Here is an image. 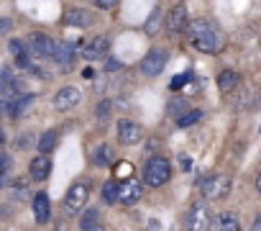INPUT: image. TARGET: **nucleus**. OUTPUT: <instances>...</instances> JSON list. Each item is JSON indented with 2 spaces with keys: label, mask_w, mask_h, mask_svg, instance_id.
Returning <instances> with one entry per match:
<instances>
[{
  "label": "nucleus",
  "mask_w": 261,
  "mask_h": 231,
  "mask_svg": "<svg viewBox=\"0 0 261 231\" xmlns=\"http://www.w3.org/2000/svg\"><path fill=\"white\" fill-rule=\"evenodd\" d=\"M185 29H187V36H190V41H192V47H195L197 52H205V54H215V52H218V47H220V34H218V29H215L210 21L200 18V21L187 24Z\"/></svg>",
  "instance_id": "1"
},
{
  "label": "nucleus",
  "mask_w": 261,
  "mask_h": 231,
  "mask_svg": "<svg viewBox=\"0 0 261 231\" xmlns=\"http://www.w3.org/2000/svg\"><path fill=\"white\" fill-rule=\"evenodd\" d=\"M169 177H172V167H169V162H167L164 157H151V159L146 162V167H144V182H146V185L159 188V185H164Z\"/></svg>",
  "instance_id": "2"
},
{
  "label": "nucleus",
  "mask_w": 261,
  "mask_h": 231,
  "mask_svg": "<svg viewBox=\"0 0 261 231\" xmlns=\"http://www.w3.org/2000/svg\"><path fill=\"white\" fill-rule=\"evenodd\" d=\"M230 193V180L225 175H210L202 180V195L210 198V200H218V198H228Z\"/></svg>",
  "instance_id": "3"
},
{
  "label": "nucleus",
  "mask_w": 261,
  "mask_h": 231,
  "mask_svg": "<svg viewBox=\"0 0 261 231\" xmlns=\"http://www.w3.org/2000/svg\"><path fill=\"white\" fill-rule=\"evenodd\" d=\"M167 59H169V52H167V49H151V52L144 57V62H141V72H144L146 77H156V75H162V70L167 67Z\"/></svg>",
  "instance_id": "4"
},
{
  "label": "nucleus",
  "mask_w": 261,
  "mask_h": 231,
  "mask_svg": "<svg viewBox=\"0 0 261 231\" xmlns=\"http://www.w3.org/2000/svg\"><path fill=\"white\" fill-rule=\"evenodd\" d=\"M87 198H90V188H87L85 182L72 185L69 193H67V198H64V213H67V216H74V213L87 203Z\"/></svg>",
  "instance_id": "5"
},
{
  "label": "nucleus",
  "mask_w": 261,
  "mask_h": 231,
  "mask_svg": "<svg viewBox=\"0 0 261 231\" xmlns=\"http://www.w3.org/2000/svg\"><path fill=\"white\" fill-rule=\"evenodd\" d=\"M141 195H144V185H141L136 177H128V180H123V182L118 185V200H120L123 205L139 203Z\"/></svg>",
  "instance_id": "6"
},
{
  "label": "nucleus",
  "mask_w": 261,
  "mask_h": 231,
  "mask_svg": "<svg viewBox=\"0 0 261 231\" xmlns=\"http://www.w3.org/2000/svg\"><path fill=\"white\" fill-rule=\"evenodd\" d=\"M187 226H190L192 231H202V228L210 226V211H207L205 203H195V205L190 208V213H187Z\"/></svg>",
  "instance_id": "7"
},
{
  "label": "nucleus",
  "mask_w": 261,
  "mask_h": 231,
  "mask_svg": "<svg viewBox=\"0 0 261 231\" xmlns=\"http://www.w3.org/2000/svg\"><path fill=\"white\" fill-rule=\"evenodd\" d=\"M54 39L51 36H46V34H31V39H29V47H31V54H36V57H41V59H46V57H51V52H54Z\"/></svg>",
  "instance_id": "8"
},
{
  "label": "nucleus",
  "mask_w": 261,
  "mask_h": 231,
  "mask_svg": "<svg viewBox=\"0 0 261 231\" xmlns=\"http://www.w3.org/2000/svg\"><path fill=\"white\" fill-rule=\"evenodd\" d=\"M118 139H120V144H139V139H141V126L136 124V121H128V119H123V121H118Z\"/></svg>",
  "instance_id": "9"
},
{
  "label": "nucleus",
  "mask_w": 261,
  "mask_h": 231,
  "mask_svg": "<svg viewBox=\"0 0 261 231\" xmlns=\"http://www.w3.org/2000/svg\"><path fill=\"white\" fill-rule=\"evenodd\" d=\"M80 98H82V93L77 87H62L54 98V108L57 110H72L80 103Z\"/></svg>",
  "instance_id": "10"
},
{
  "label": "nucleus",
  "mask_w": 261,
  "mask_h": 231,
  "mask_svg": "<svg viewBox=\"0 0 261 231\" xmlns=\"http://www.w3.org/2000/svg\"><path fill=\"white\" fill-rule=\"evenodd\" d=\"M108 47H110V39H108V36H95V39L85 47L82 57H85L87 62H95V59H100V57L108 54Z\"/></svg>",
  "instance_id": "11"
},
{
  "label": "nucleus",
  "mask_w": 261,
  "mask_h": 231,
  "mask_svg": "<svg viewBox=\"0 0 261 231\" xmlns=\"http://www.w3.org/2000/svg\"><path fill=\"white\" fill-rule=\"evenodd\" d=\"M31 208H34L36 223H46L51 218V203H49V195L46 193H36L34 200H31Z\"/></svg>",
  "instance_id": "12"
},
{
  "label": "nucleus",
  "mask_w": 261,
  "mask_h": 231,
  "mask_svg": "<svg viewBox=\"0 0 261 231\" xmlns=\"http://www.w3.org/2000/svg\"><path fill=\"white\" fill-rule=\"evenodd\" d=\"M185 26H187V8L182 3H177L167 16V29L172 34H179V31H185Z\"/></svg>",
  "instance_id": "13"
},
{
  "label": "nucleus",
  "mask_w": 261,
  "mask_h": 231,
  "mask_svg": "<svg viewBox=\"0 0 261 231\" xmlns=\"http://www.w3.org/2000/svg\"><path fill=\"white\" fill-rule=\"evenodd\" d=\"M210 223H213V228H218V231H238V228H241V221H238V216H236L233 211L218 213Z\"/></svg>",
  "instance_id": "14"
},
{
  "label": "nucleus",
  "mask_w": 261,
  "mask_h": 231,
  "mask_svg": "<svg viewBox=\"0 0 261 231\" xmlns=\"http://www.w3.org/2000/svg\"><path fill=\"white\" fill-rule=\"evenodd\" d=\"M49 172H51V159H49L46 154L31 159V165H29V175H31L34 180H46Z\"/></svg>",
  "instance_id": "15"
},
{
  "label": "nucleus",
  "mask_w": 261,
  "mask_h": 231,
  "mask_svg": "<svg viewBox=\"0 0 261 231\" xmlns=\"http://www.w3.org/2000/svg\"><path fill=\"white\" fill-rule=\"evenodd\" d=\"M113 162H115V152H113L110 144L95 147V152H92V165H95V167H110Z\"/></svg>",
  "instance_id": "16"
},
{
  "label": "nucleus",
  "mask_w": 261,
  "mask_h": 231,
  "mask_svg": "<svg viewBox=\"0 0 261 231\" xmlns=\"http://www.w3.org/2000/svg\"><path fill=\"white\" fill-rule=\"evenodd\" d=\"M67 24L77 26V29H87V26H92V13L85 11V8H72L67 13Z\"/></svg>",
  "instance_id": "17"
},
{
  "label": "nucleus",
  "mask_w": 261,
  "mask_h": 231,
  "mask_svg": "<svg viewBox=\"0 0 261 231\" xmlns=\"http://www.w3.org/2000/svg\"><path fill=\"white\" fill-rule=\"evenodd\" d=\"M72 57H74V44H62V41H57V44H54L51 59H57L59 64H69V62H72Z\"/></svg>",
  "instance_id": "18"
},
{
  "label": "nucleus",
  "mask_w": 261,
  "mask_h": 231,
  "mask_svg": "<svg viewBox=\"0 0 261 231\" xmlns=\"http://www.w3.org/2000/svg\"><path fill=\"white\" fill-rule=\"evenodd\" d=\"M100 218H102L100 211H97V208H90V211H85V216L80 218V228H85V231H95V228L102 226Z\"/></svg>",
  "instance_id": "19"
},
{
  "label": "nucleus",
  "mask_w": 261,
  "mask_h": 231,
  "mask_svg": "<svg viewBox=\"0 0 261 231\" xmlns=\"http://www.w3.org/2000/svg\"><path fill=\"white\" fill-rule=\"evenodd\" d=\"M8 49H11V54H13V59H16V64H18V67H29V64H31V62H29V54H26V47H23V41H18V39H11Z\"/></svg>",
  "instance_id": "20"
},
{
  "label": "nucleus",
  "mask_w": 261,
  "mask_h": 231,
  "mask_svg": "<svg viewBox=\"0 0 261 231\" xmlns=\"http://www.w3.org/2000/svg\"><path fill=\"white\" fill-rule=\"evenodd\" d=\"M236 85H238V75H236L233 70H223V72L218 75V87H220V93H230Z\"/></svg>",
  "instance_id": "21"
},
{
  "label": "nucleus",
  "mask_w": 261,
  "mask_h": 231,
  "mask_svg": "<svg viewBox=\"0 0 261 231\" xmlns=\"http://www.w3.org/2000/svg\"><path fill=\"white\" fill-rule=\"evenodd\" d=\"M34 103V95L31 93H23V95H18V100H16V105H11V115L13 119H18V115H23V110L29 108Z\"/></svg>",
  "instance_id": "22"
},
{
  "label": "nucleus",
  "mask_w": 261,
  "mask_h": 231,
  "mask_svg": "<svg viewBox=\"0 0 261 231\" xmlns=\"http://www.w3.org/2000/svg\"><path fill=\"white\" fill-rule=\"evenodd\" d=\"M36 147H39V152H41V154H49V152L57 147V131H46V134L36 142Z\"/></svg>",
  "instance_id": "23"
},
{
  "label": "nucleus",
  "mask_w": 261,
  "mask_h": 231,
  "mask_svg": "<svg viewBox=\"0 0 261 231\" xmlns=\"http://www.w3.org/2000/svg\"><path fill=\"white\" fill-rule=\"evenodd\" d=\"M110 110H113V103H110V100H100V103H97V108H95L97 124H105V121L110 119Z\"/></svg>",
  "instance_id": "24"
},
{
  "label": "nucleus",
  "mask_w": 261,
  "mask_h": 231,
  "mask_svg": "<svg viewBox=\"0 0 261 231\" xmlns=\"http://www.w3.org/2000/svg\"><path fill=\"white\" fill-rule=\"evenodd\" d=\"M202 119V110H187L185 115H177V124L179 126H192V124H197Z\"/></svg>",
  "instance_id": "25"
},
{
  "label": "nucleus",
  "mask_w": 261,
  "mask_h": 231,
  "mask_svg": "<svg viewBox=\"0 0 261 231\" xmlns=\"http://www.w3.org/2000/svg\"><path fill=\"white\" fill-rule=\"evenodd\" d=\"M102 200H105V203H115V200H118V182L110 180V182L102 185Z\"/></svg>",
  "instance_id": "26"
},
{
  "label": "nucleus",
  "mask_w": 261,
  "mask_h": 231,
  "mask_svg": "<svg viewBox=\"0 0 261 231\" xmlns=\"http://www.w3.org/2000/svg\"><path fill=\"white\" fill-rule=\"evenodd\" d=\"M159 13H162V11L156 8V11L149 16V21H146V34H154V31H156V26H159Z\"/></svg>",
  "instance_id": "27"
},
{
  "label": "nucleus",
  "mask_w": 261,
  "mask_h": 231,
  "mask_svg": "<svg viewBox=\"0 0 261 231\" xmlns=\"http://www.w3.org/2000/svg\"><path fill=\"white\" fill-rule=\"evenodd\" d=\"M185 108H187V103H185V100H179V98H174V100L169 103V115H177V113H185Z\"/></svg>",
  "instance_id": "28"
},
{
  "label": "nucleus",
  "mask_w": 261,
  "mask_h": 231,
  "mask_svg": "<svg viewBox=\"0 0 261 231\" xmlns=\"http://www.w3.org/2000/svg\"><path fill=\"white\" fill-rule=\"evenodd\" d=\"M13 198H16V200H23V198H29V185H26V182H18V185L13 188Z\"/></svg>",
  "instance_id": "29"
},
{
  "label": "nucleus",
  "mask_w": 261,
  "mask_h": 231,
  "mask_svg": "<svg viewBox=\"0 0 261 231\" xmlns=\"http://www.w3.org/2000/svg\"><path fill=\"white\" fill-rule=\"evenodd\" d=\"M190 80H192V72H185L182 77H174V80H172V90H179V87H182L185 82H190Z\"/></svg>",
  "instance_id": "30"
},
{
  "label": "nucleus",
  "mask_w": 261,
  "mask_h": 231,
  "mask_svg": "<svg viewBox=\"0 0 261 231\" xmlns=\"http://www.w3.org/2000/svg\"><path fill=\"white\" fill-rule=\"evenodd\" d=\"M31 142H34L31 134H21V139L16 142V149H26V147H31Z\"/></svg>",
  "instance_id": "31"
},
{
  "label": "nucleus",
  "mask_w": 261,
  "mask_h": 231,
  "mask_svg": "<svg viewBox=\"0 0 261 231\" xmlns=\"http://www.w3.org/2000/svg\"><path fill=\"white\" fill-rule=\"evenodd\" d=\"M8 170H11V157L0 154V172H8Z\"/></svg>",
  "instance_id": "32"
},
{
  "label": "nucleus",
  "mask_w": 261,
  "mask_h": 231,
  "mask_svg": "<svg viewBox=\"0 0 261 231\" xmlns=\"http://www.w3.org/2000/svg\"><path fill=\"white\" fill-rule=\"evenodd\" d=\"M3 115H11V103L0 98V119H3Z\"/></svg>",
  "instance_id": "33"
},
{
  "label": "nucleus",
  "mask_w": 261,
  "mask_h": 231,
  "mask_svg": "<svg viewBox=\"0 0 261 231\" xmlns=\"http://www.w3.org/2000/svg\"><path fill=\"white\" fill-rule=\"evenodd\" d=\"M95 3H97V8H102V11H108V8H113V6L118 3V0H95Z\"/></svg>",
  "instance_id": "34"
},
{
  "label": "nucleus",
  "mask_w": 261,
  "mask_h": 231,
  "mask_svg": "<svg viewBox=\"0 0 261 231\" xmlns=\"http://www.w3.org/2000/svg\"><path fill=\"white\" fill-rule=\"evenodd\" d=\"M11 26H13V24H11L8 18H0V34H6V31H11Z\"/></svg>",
  "instance_id": "35"
},
{
  "label": "nucleus",
  "mask_w": 261,
  "mask_h": 231,
  "mask_svg": "<svg viewBox=\"0 0 261 231\" xmlns=\"http://www.w3.org/2000/svg\"><path fill=\"white\" fill-rule=\"evenodd\" d=\"M120 67H123V64H120L118 59H110V62H108V70H110V72H113V70H120Z\"/></svg>",
  "instance_id": "36"
},
{
  "label": "nucleus",
  "mask_w": 261,
  "mask_h": 231,
  "mask_svg": "<svg viewBox=\"0 0 261 231\" xmlns=\"http://www.w3.org/2000/svg\"><path fill=\"white\" fill-rule=\"evenodd\" d=\"M6 144V134H3V129H0V147Z\"/></svg>",
  "instance_id": "37"
},
{
  "label": "nucleus",
  "mask_w": 261,
  "mask_h": 231,
  "mask_svg": "<svg viewBox=\"0 0 261 231\" xmlns=\"http://www.w3.org/2000/svg\"><path fill=\"white\" fill-rule=\"evenodd\" d=\"M6 185V172H0V188Z\"/></svg>",
  "instance_id": "38"
}]
</instances>
